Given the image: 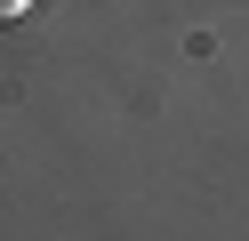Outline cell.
<instances>
[{
  "label": "cell",
  "mask_w": 249,
  "mask_h": 241,
  "mask_svg": "<svg viewBox=\"0 0 249 241\" xmlns=\"http://www.w3.org/2000/svg\"><path fill=\"white\" fill-rule=\"evenodd\" d=\"M24 8H33V0H0V24H17V16H24Z\"/></svg>",
  "instance_id": "cell-1"
}]
</instances>
